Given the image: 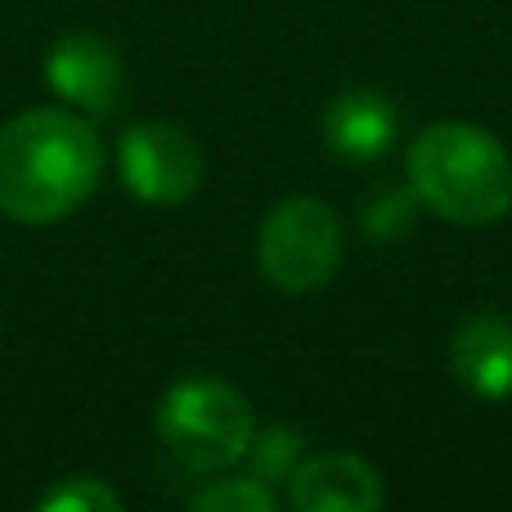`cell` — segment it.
<instances>
[{"mask_svg": "<svg viewBox=\"0 0 512 512\" xmlns=\"http://www.w3.org/2000/svg\"><path fill=\"white\" fill-rule=\"evenodd\" d=\"M409 185L423 212L459 230H486L512 212V158L472 122L423 126L409 144Z\"/></svg>", "mask_w": 512, "mask_h": 512, "instance_id": "2", "label": "cell"}, {"mask_svg": "<svg viewBox=\"0 0 512 512\" xmlns=\"http://www.w3.org/2000/svg\"><path fill=\"white\" fill-rule=\"evenodd\" d=\"M104 180V140L77 108H27L0 126V212L23 225L72 216Z\"/></svg>", "mask_w": 512, "mask_h": 512, "instance_id": "1", "label": "cell"}, {"mask_svg": "<svg viewBox=\"0 0 512 512\" xmlns=\"http://www.w3.org/2000/svg\"><path fill=\"white\" fill-rule=\"evenodd\" d=\"M342 221L315 194H292L265 212L256 230V270L283 297L328 288L342 265Z\"/></svg>", "mask_w": 512, "mask_h": 512, "instance_id": "4", "label": "cell"}, {"mask_svg": "<svg viewBox=\"0 0 512 512\" xmlns=\"http://www.w3.org/2000/svg\"><path fill=\"white\" fill-rule=\"evenodd\" d=\"M122 180L140 203L149 207H180L203 185V149L189 131L171 122H135L117 144Z\"/></svg>", "mask_w": 512, "mask_h": 512, "instance_id": "5", "label": "cell"}, {"mask_svg": "<svg viewBox=\"0 0 512 512\" xmlns=\"http://www.w3.org/2000/svg\"><path fill=\"white\" fill-rule=\"evenodd\" d=\"M283 499H279V490H270L265 481H256V477H221L216 472V481L212 486H203L194 499H189V508L194 512H274Z\"/></svg>", "mask_w": 512, "mask_h": 512, "instance_id": "12", "label": "cell"}, {"mask_svg": "<svg viewBox=\"0 0 512 512\" xmlns=\"http://www.w3.org/2000/svg\"><path fill=\"white\" fill-rule=\"evenodd\" d=\"M400 140V113L382 90L355 86L328 99L324 108V149L337 162L351 167H369L382 162Z\"/></svg>", "mask_w": 512, "mask_h": 512, "instance_id": "8", "label": "cell"}, {"mask_svg": "<svg viewBox=\"0 0 512 512\" xmlns=\"http://www.w3.org/2000/svg\"><path fill=\"white\" fill-rule=\"evenodd\" d=\"M45 81H50V90L68 108L90 113V117H108L122 104L126 68L108 36L72 32L63 41H54L50 59H45Z\"/></svg>", "mask_w": 512, "mask_h": 512, "instance_id": "6", "label": "cell"}, {"mask_svg": "<svg viewBox=\"0 0 512 512\" xmlns=\"http://www.w3.org/2000/svg\"><path fill=\"white\" fill-rule=\"evenodd\" d=\"M301 459H306V436L288 423H270V427H256L248 454H243V468H248V477L265 481L270 490H283Z\"/></svg>", "mask_w": 512, "mask_h": 512, "instance_id": "11", "label": "cell"}, {"mask_svg": "<svg viewBox=\"0 0 512 512\" xmlns=\"http://www.w3.org/2000/svg\"><path fill=\"white\" fill-rule=\"evenodd\" d=\"M283 504L297 512H378L387 508L382 472L346 450H319L292 468Z\"/></svg>", "mask_w": 512, "mask_h": 512, "instance_id": "7", "label": "cell"}, {"mask_svg": "<svg viewBox=\"0 0 512 512\" xmlns=\"http://www.w3.org/2000/svg\"><path fill=\"white\" fill-rule=\"evenodd\" d=\"M418 212H423V198L414 194V185H391V180H382L360 203V230H364V239H373V243H400L418 230Z\"/></svg>", "mask_w": 512, "mask_h": 512, "instance_id": "10", "label": "cell"}, {"mask_svg": "<svg viewBox=\"0 0 512 512\" xmlns=\"http://www.w3.org/2000/svg\"><path fill=\"white\" fill-rule=\"evenodd\" d=\"M122 495L99 477H68L41 499V512H117Z\"/></svg>", "mask_w": 512, "mask_h": 512, "instance_id": "13", "label": "cell"}, {"mask_svg": "<svg viewBox=\"0 0 512 512\" xmlns=\"http://www.w3.org/2000/svg\"><path fill=\"white\" fill-rule=\"evenodd\" d=\"M256 427L252 400L221 378H185L158 400L162 450L194 477L239 468Z\"/></svg>", "mask_w": 512, "mask_h": 512, "instance_id": "3", "label": "cell"}, {"mask_svg": "<svg viewBox=\"0 0 512 512\" xmlns=\"http://www.w3.org/2000/svg\"><path fill=\"white\" fill-rule=\"evenodd\" d=\"M450 373L477 400H512V319L472 310L450 333Z\"/></svg>", "mask_w": 512, "mask_h": 512, "instance_id": "9", "label": "cell"}]
</instances>
